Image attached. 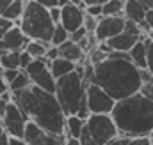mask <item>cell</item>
<instances>
[{"instance_id": "obj_49", "label": "cell", "mask_w": 153, "mask_h": 145, "mask_svg": "<svg viewBox=\"0 0 153 145\" xmlns=\"http://www.w3.org/2000/svg\"><path fill=\"white\" fill-rule=\"evenodd\" d=\"M146 37H150V39H152V41H153V30H150V34H148V36H146Z\"/></svg>"}, {"instance_id": "obj_37", "label": "cell", "mask_w": 153, "mask_h": 145, "mask_svg": "<svg viewBox=\"0 0 153 145\" xmlns=\"http://www.w3.org/2000/svg\"><path fill=\"white\" fill-rule=\"evenodd\" d=\"M128 142H130V138H128V136L119 135V136H116L114 140H111L109 144H105V145H128Z\"/></svg>"}, {"instance_id": "obj_23", "label": "cell", "mask_w": 153, "mask_h": 145, "mask_svg": "<svg viewBox=\"0 0 153 145\" xmlns=\"http://www.w3.org/2000/svg\"><path fill=\"white\" fill-rule=\"evenodd\" d=\"M141 76H143V85H141L139 92L153 101V74L148 69H141Z\"/></svg>"}, {"instance_id": "obj_2", "label": "cell", "mask_w": 153, "mask_h": 145, "mask_svg": "<svg viewBox=\"0 0 153 145\" xmlns=\"http://www.w3.org/2000/svg\"><path fill=\"white\" fill-rule=\"evenodd\" d=\"M94 83L102 85L114 99L128 97L139 92L143 85L141 69L128 59H105L94 66Z\"/></svg>"}, {"instance_id": "obj_20", "label": "cell", "mask_w": 153, "mask_h": 145, "mask_svg": "<svg viewBox=\"0 0 153 145\" xmlns=\"http://www.w3.org/2000/svg\"><path fill=\"white\" fill-rule=\"evenodd\" d=\"M30 85H34V81H32V78H30V74L25 71V69H20L18 72V76L9 83V89H11V92H16V90H23V89H29Z\"/></svg>"}, {"instance_id": "obj_39", "label": "cell", "mask_w": 153, "mask_h": 145, "mask_svg": "<svg viewBox=\"0 0 153 145\" xmlns=\"http://www.w3.org/2000/svg\"><path fill=\"white\" fill-rule=\"evenodd\" d=\"M34 2H38L41 5H45V7H53V5H61V0H34Z\"/></svg>"}, {"instance_id": "obj_18", "label": "cell", "mask_w": 153, "mask_h": 145, "mask_svg": "<svg viewBox=\"0 0 153 145\" xmlns=\"http://www.w3.org/2000/svg\"><path fill=\"white\" fill-rule=\"evenodd\" d=\"M84 127H85V119H82L78 115H68L66 117V131H64V135L68 138H80Z\"/></svg>"}, {"instance_id": "obj_14", "label": "cell", "mask_w": 153, "mask_h": 145, "mask_svg": "<svg viewBox=\"0 0 153 145\" xmlns=\"http://www.w3.org/2000/svg\"><path fill=\"white\" fill-rule=\"evenodd\" d=\"M59 51H61V57H64V59H68V60H73L76 64H82V62H85V59H87V53L84 51V48L75 42V41H71V39H68L66 42H62L61 46H59Z\"/></svg>"}, {"instance_id": "obj_15", "label": "cell", "mask_w": 153, "mask_h": 145, "mask_svg": "<svg viewBox=\"0 0 153 145\" xmlns=\"http://www.w3.org/2000/svg\"><path fill=\"white\" fill-rule=\"evenodd\" d=\"M146 11H148V9L143 5L141 0H126V2H125V11H123V14H125L126 20H132V21H135V23H143L144 18H146Z\"/></svg>"}, {"instance_id": "obj_34", "label": "cell", "mask_w": 153, "mask_h": 145, "mask_svg": "<svg viewBox=\"0 0 153 145\" xmlns=\"http://www.w3.org/2000/svg\"><path fill=\"white\" fill-rule=\"evenodd\" d=\"M128 145H153L150 136H135V138H130Z\"/></svg>"}, {"instance_id": "obj_40", "label": "cell", "mask_w": 153, "mask_h": 145, "mask_svg": "<svg viewBox=\"0 0 153 145\" xmlns=\"http://www.w3.org/2000/svg\"><path fill=\"white\" fill-rule=\"evenodd\" d=\"M144 21L150 25V29L153 30V9H148V11H146V18H144Z\"/></svg>"}, {"instance_id": "obj_5", "label": "cell", "mask_w": 153, "mask_h": 145, "mask_svg": "<svg viewBox=\"0 0 153 145\" xmlns=\"http://www.w3.org/2000/svg\"><path fill=\"white\" fill-rule=\"evenodd\" d=\"M16 25H20L22 30L30 39L52 42V36H53L57 23L52 20L48 7L41 5L34 0H29L27 7L23 11V16L16 21Z\"/></svg>"}, {"instance_id": "obj_9", "label": "cell", "mask_w": 153, "mask_h": 145, "mask_svg": "<svg viewBox=\"0 0 153 145\" xmlns=\"http://www.w3.org/2000/svg\"><path fill=\"white\" fill-rule=\"evenodd\" d=\"M2 122H4V127H5V131H7L9 136H13V138H23L29 117L22 111V108L14 101H11L7 105V110H5L4 117H2Z\"/></svg>"}, {"instance_id": "obj_44", "label": "cell", "mask_w": 153, "mask_h": 145, "mask_svg": "<svg viewBox=\"0 0 153 145\" xmlns=\"http://www.w3.org/2000/svg\"><path fill=\"white\" fill-rule=\"evenodd\" d=\"M107 0H84V4L85 5H91V4H100V5H103Z\"/></svg>"}, {"instance_id": "obj_47", "label": "cell", "mask_w": 153, "mask_h": 145, "mask_svg": "<svg viewBox=\"0 0 153 145\" xmlns=\"http://www.w3.org/2000/svg\"><path fill=\"white\" fill-rule=\"evenodd\" d=\"M5 133H7V131H5V127H4V122H2V119H0V138H2Z\"/></svg>"}, {"instance_id": "obj_27", "label": "cell", "mask_w": 153, "mask_h": 145, "mask_svg": "<svg viewBox=\"0 0 153 145\" xmlns=\"http://www.w3.org/2000/svg\"><path fill=\"white\" fill-rule=\"evenodd\" d=\"M14 25H16V21H14V20H9V18H5V16H2V14H0V41L4 39V36H5V34H7Z\"/></svg>"}, {"instance_id": "obj_26", "label": "cell", "mask_w": 153, "mask_h": 145, "mask_svg": "<svg viewBox=\"0 0 153 145\" xmlns=\"http://www.w3.org/2000/svg\"><path fill=\"white\" fill-rule=\"evenodd\" d=\"M105 59H109V53L107 51H103L100 46H96L94 50H91L89 53H87V62H91L93 66H96V64H100V62H103Z\"/></svg>"}, {"instance_id": "obj_25", "label": "cell", "mask_w": 153, "mask_h": 145, "mask_svg": "<svg viewBox=\"0 0 153 145\" xmlns=\"http://www.w3.org/2000/svg\"><path fill=\"white\" fill-rule=\"evenodd\" d=\"M68 39H70V30H68L62 23H57V25H55V30H53V36H52V44L61 46V44L66 42Z\"/></svg>"}, {"instance_id": "obj_8", "label": "cell", "mask_w": 153, "mask_h": 145, "mask_svg": "<svg viewBox=\"0 0 153 145\" xmlns=\"http://www.w3.org/2000/svg\"><path fill=\"white\" fill-rule=\"evenodd\" d=\"M117 99H114L102 85L89 83L87 85V106L91 113H112Z\"/></svg>"}, {"instance_id": "obj_13", "label": "cell", "mask_w": 153, "mask_h": 145, "mask_svg": "<svg viewBox=\"0 0 153 145\" xmlns=\"http://www.w3.org/2000/svg\"><path fill=\"white\" fill-rule=\"evenodd\" d=\"M29 41H30V37L22 30V27H20V25H14V27L4 36V39L0 41V48H2V50H16V51H23V50L27 48Z\"/></svg>"}, {"instance_id": "obj_22", "label": "cell", "mask_w": 153, "mask_h": 145, "mask_svg": "<svg viewBox=\"0 0 153 145\" xmlns=\"http://www.w3.org/2000/svg\"><path fill=\"white\" fill-rule=\"evenodd\" d=\"M52 42H46V41H38V39H30L29 44H27V51L34 57V59H41V57H46V51L50 48Z\"/></svg>"}, {"instance_id": "obj_41", "label": "cell", "mask_w": 153, "mask_h": 145, "mask_svg": "<svg viewBox=\"0 0 153 145\" xmlns=\"http://www.w3.org/2000/svg\"><path fill=\"white\" fill-rule=\"evenodd\" d=\"M13 2H14V0H0V14H2V12H4L11 4H13Z\"/></svg>"}, {"instance_id": "obj_33", "label": "cell", "mask_w": 153, "mask_h": 145, "mask_svg": "<svg viewBox=\"0 0 153 145\" xmlns=\"http://www.w3.org/2000/svg\"><path fill=\"white\" fill-rule=\"evenodd\" d=\"M50 16L55 23H61V16H62V7L61 5H53L50 7Z\"/></svg>"}, {"instance_id": "obj_10", "label": "cell", "mask_w": 153, "mask_h": 145, "mask_svg": "<svg viewBox=\"0 0 153 145\" xmlns=\"http://www.w3.org/2000/svg\"><path fill=\"white\" fill-rule=\"evenodd\" d=\"M23 140L29 145H66L68 136L66 135H55L50 133L46 129H43L36 122L29 120L27 122V129L23 135Z\"/></svg>"}, {"instance_id": "obj_21", "label": "cell", "mask_w": 153, "mask_h": 145, "mask_svg": "<svg viewBox=\"0 0 153 145\" xmlns=\"http://www.w3.org/2000/svg\"><path fill=\"white\" fill-rule=\"evenodd\" d=\"M27 2H29V0H14V2L2 12V16L18 21V20L23 16V11H25V7H27Z\"/></svg>"}, {"instance_id": "obj_30", "label": "cell", "mask_w": 153, "mask_h": 145, "mask_svg": "<svg viewBox=\"0 0 153 145\" xmlns=\"http://www.w3.org/2000/svg\"><path fill=\"white\" fill-rule=\"evenodd\" d=\"M87 32H89V30H87L85 27H80V29H76V30H73V32L70 34V39L75 41V42H80L84 37L87 36Z\"/></svg>"}, {"instance_id": "obj_48", "label": "cell", "mask_w": 153, "mask_h": 145, "mask_svg": "<svg viewBox=\"0 0 153 145\" xmlns=\"http://www.w3.org/2000/svg\"><path fill=\"white\" fill-rule=\"evenodd\" d=\"M66 2H71V4H76V5H82V7H85L84 0H66Z\"/></svg>"}, {"instance_id": "obj_42", "label": "cell", "mask_w": 153, "mask_h": 145, "mask_svg": "<svg viewBox=\"0 0 153 145\" xmlns=\"http://www.w3.org/2000/svg\"><path fill=\"white\" fill-rule=\"evenodd\" d=\"M11 145H29L23 138H13L11 136Z\"/></svg>"}, {"instance_id": "obj_3", "label": "cell", "mask_w": 153, "mask_h": 145, "mask_svg": "<svg viewBox=\"0 0 153 145\" xmlns=\"http://www.w3.org/2000/svg\"><path fill=\"white\" fill-rule=\"evenodd\" d=\"M112 117L119 135L128 138L150 136L153 131V101L141 92H135L116 103Z\"/></svg>"}, {"instance_id": "obj_50", "label": "cell", "mask_w": 153, "mask_h": 145, "mask_svg": "<svg viewBox=\"0 0 153 145\" xmlns=\"http://www.w3.org/2000/svg\"><path fill=\"white\" fill-rule=\"evenodd\" d=\"M150 140H152V144H153V131L150 133Z\"/></svg>"}, {"instance_id": "obj_35", "label": "cell", "mask_w": 153, "mask_h": 145, "mask_svg": "<svg viewBox=\"0 0 153 145\" xmlns=\"http://www.w3.org/2000/svg\"><path fill=\"white\" fill-rule=\"evenodd\" d=\"M59 57H61L59 46L50 44V48H48V51H46V59H48V60H55V59H59Z\"/></svg>"}, {"instance_id": "obj_4", "label": "cell", "mask_w": 153, "mask_h": 145, "mask_svg": "<svg viewBox=\"0 0 153 145\" xmlns=\"http://www.w3.org/2000/svg\"><path fill=\"white\" fill-rule=\"evenodd\" d=\"M55 96L66 115H78L82 119L91 115V110L87 106V83L82 74V64H78L76 69L70 74L57 78Z\"/></svg>"}, {"instance_id": "obj_38", "label": "cell", "mask_w": 153, "mask_h": 145, "mask_svg": "<svg viewBox=\"0 0 153 145\" xmlns=\"http://www.w3.org/2000/svg\"><path fill=\"white\" fill-rule=\"evenodd\" d=\"M18 72H20V69H4V76H5L7 83H11V81L18 76Z\"/></svg>"}, {"instance_id": "obj_43", "label": "cell", "mask_w": 153, "mask_h": 145, "mask_svg": "<svg viewBox=\"0 0 153 145\" xmlns=\"http://www.w3.org/2000/svg\"><path fill=\"white\" fill-rule=\"evenodd\" d=\"M0 145H11V136H9L7 133L0 138Z\"/></svg>"}, {"instance_id": "obj_6", "label": "cell", "mask_w": 153, "mask_h": 145, "mask_svg": "<svg viewBox=\"0 0 153 145\" xmlns=\"http://www.w3.org/2000/svg\"><path fill=\"white\" fill-rule=\"evenodd\" d=\"M116 136H119V129L112 113H91L78 140L82 145H105Z\"/></svg>"}, {"instance_id": "obj_32", "label": "cell", "mask_w": 153, "mask_h": 145, "mask_svg": "<svg viewBox=\"0 0 153 145\" xmlns=\"http://www.w3.org/2000/svg\"><path fill=\"white\" fill-rule=\"evenodd\" d=\"M34 60V57L27 51V50H23L22 51V57H20V64H22V69H27L29 67V64Z\"/></svg>"}, {"instance_id": "obj_17", "label": "cell", "mask_w": 153, "mask_h": 145, "mask_svg": "<svg viewBox=\"0 0 153 145\" xmlns=\"http://www.w3.org/2000/svg\"><path fill=\"white\" fill-rule=\"evenodd\" d=\"M76 66H78V64L73 62V60H68V59H64V57H59V59L52 60L50 71H52V74H53L55 78H61V76H66V74H70L71 71H75Z\"/></svg>"}, {"instance_id": "obj_7", "label": "cell", "mask_w": 153, "mask_h": 145, "mask_svg": "<svg viewBox=\"0 0 153 145\" xmlns=\"http://www.w3.org/2000/svg\"><path fill=\"white\" fill-rule=\"evenodd\" d=\"M50 64L52 60H48L46 57H41V59H34L29 67L25 71L30 74L34 85H38L41 89L48 90V92H53L55 94V89H57V78L52 74L50 71Z\"/></svg>"}, {"instance_id": "obj_31", "label": "cell", "mask_w": 153, "mask_h": 145, "mask_svg": "<svg viewBox=\"0 0 153 145\" xmlns=\"http://www.w3.org/2000/svg\"><path fill=\"white\" fill-rule=\"evenodd\" d=\"M146 44H148V71L153 74V41L150 37H144Z\"/></svg>"}, {"instance_id": "obj_29", "label": "cell", "mask_w": 153, "mask_h": 145, "mask_svg": "<svg viewBox=\"0 0 153 145\" xmlns=\"http://www.w3.org/2000/svg\"><path fill=\"white\" fill-rule=\"evenodd\" d=\"M85 12H87V14H91V16L100 18V16H103V5H100V4H91V5H85Z\"/></svg>"}, {"instance_id": "obj_46", "label": "cell", "mask_w": 153, "mask_h": 145, "mask_svg": "<svg viewBox=\"0 0 153 145\" xmlns=\"http://www.w3.org/2000/svg\"><path fill=\"white\" fill-rule=\"evenodd\" d=\"M146 9H153V0H141Z\"/></svg>"}, {"instance_id": "obj_11", "label": "cell", "mask_w": 153, "mask_h": 145, "mask_svg": "<svg viewBox=\"0 0 153 145\" xmlns=\"http://www.w3.org/2000/svg\"><path fill=\"white\" fill-rule=\"evenodd\" d=\"M126 27V18L125 14H119V16H100V21H98V29H96V37L100 42L103 41H109L111 37L117 36L125 30Z\"/></svg>"}, {"instance_id": "obj_19", "label": "cell", "mask_w": 153, "mask_h": 145, "mask_svg": "<svg viewBox=\"0 0 153 145\" xmlns=\"http://www.w3.org/2000/svg\"><path fill=\"white\" fill-rule=\"evenodd\" d=\"M20 57H22V51H16V50H4V53H2V57H0V67H2V69H22Z\"/></svg>"}, {"instance_id": "obj_36", "label": "cell", "mask_w": 153, "mask_h": 145, "mask_svg": "<svg viewBox=\"0 0 153 145\" xmlns=\"http://www.w3.org/2000/svg\"><path fill=\"white\" fill-rule=\"evenodd\" d=\"M7 90H11V89H9V83H7V80H5V76H4V69L0 67V96L5 94Z\"/></svg>"}, {"instance_id": "obj_12", "label": "cell", "mask_w": 153, "mask_h": 145, "mask_svg": "<svg viewBox=\"0 0 153 145\" xmlns=\"http://www.w3.org/2000/svg\"><path fill=\"white\" fill-rule=\"evenodd\" d=\"M62 7V16H61V23L70 30V34L84 27V20H85V7L82 5H76V4H71V2H66Z\"/></svg>"}, {"instance_id": "obj_45", "label": "cell", "mask_w": 153, "mask_h": 145, "mask_svg": "<svg viewBox=\"0 0 153 145\" xmlns=\"http://www.w3.org/2000/svg\"><path fill=\"white\" fill-rule=\"evenodd\" d=\"M66 145H82V144H80V140H78V138H68Z\"/></svg>"}, {"instance_id": "obj_1", "label": "cell", "mask_w": 153, "mask_h": 145, "mask_svg": "<svg viewBox=\"0 0 153 145\" xmlns=\"http://www.w3.org/2000/svg\"><path fill=\"white\" fill-rule=\"evenodd\" d=\"M13 101L22 108L29 120L36 122L50 133L64 135L68 115L64 113L53 92H48L38 85H30L29 89L13 92Z\"/></svg>"}, {"instance_id": "obj_24", "label": "cell", "mask_w": 153, "mask_h": 145, "mask_svg": "<svg viewBox=\"0 0 153 145\" xmlns=\"http://www.w3.org/2000/svg\"><path fill=\"white\" fill-rule=\"evenodd\" d=\"M125 11L123 0H107L103 4V16H119Z\"/></svg>"}, {"instance_id": "obj_28", "label": "cell", "mask_w": 153, "mask_h": 145, "mask_svg": "<svg viewBox=\"0 0 153 145\" xmlns=\"http://www.w3.org/2000/svg\"><path fill=\"white\" fill-rule=\"evenodd\" d=\"M98 21H100V18H96V16H91V14H87V12H85L84 27H85L89 32H96V29H98Z\"/></svg>"}, {"instance_id": "obj_16", "label": "cell", "mask_w": 153, "mask_h": 145, "mask_svg": "<svg viewBox=\"0 0 153 145\" xmlns=\"http://www.w3.org/2000/svg\"><path fill=\"white\" fill-rule=\"evenodd\" d=\"M128 53H130V60L139 69H148V44H146L144 39L137 41Z\"/></svg>"}]
</instances>
